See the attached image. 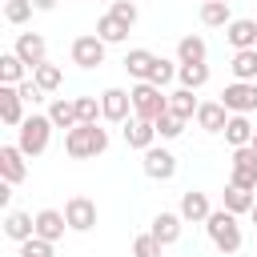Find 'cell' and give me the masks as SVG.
I'll return each mask as SVG.
<instances>
[{"label":"cell","mask_w":257,"mask_h":257,"mask_svg":"<svg viewBox=\"0 0 257 257\" xmlns=\"http://www.w3.org/2000/svg\"><path fill=\"white\" fill-rule=\"evenodd\" d=\"M108 149V128L100 124H76L64 133V153L72 161H88V157H100Z\"/></svg>","instance_id":"6da1fadb"},{"label":"cell","mask_w":257,"mask_h":257,"mask_svg":"<svg viewBox=\"0 0 257 257\" xmlns=\"http://www.w3.org/2000/svg\"><path fill=\"white\" fill-rule=\"evenodd\" d=\"M52 120H48V112H32V116H24V124L16 128V149L24 153V157H40V153H48V141H52Z\"/></svg>","instance_id":"7a4b0ae2"},{"label":"cell","mask_w":257,"mask_h":257,"mask_svg":"<svg viewBox=\"0 0 257 257\" xmlns=\"http://www.w3.org/2000/svg\"><path fill=\"white\" fill-rule=\"evenodd\" d=\"M205 233H209L217 253H237L241 249V225H237V217L229 209H213L209 221H205Z\"/></svg>","instance_id":"3957f363"},{"label":"cell","mask_w":257,"mask_h":257,"mask_svg":"<svg viewBox=\"0 0 257 257\" xmlns=\"http://www.w3.org/2000/svg\"><path fill=\"white\" fill-rule=\"evenodd\" d=\"M128 96H133V116H141V120H161L165 112H169V96H165V88H157V84H149V80H137L133 88H128Z\"/></svg>","instance_id":"277c9868"},{"label":"cell","mask_w":257,"mask_h":257,"mask_svg":"<svg viewBox=\"0 0 257 257\" xmlns=\"http://www.w3.org/2000/svg\"><path fill=\"white\" fill-rule=\"evenodd\" d=\"M221 104L229 112H237V116H249L257 108V80H233V84H225Z\"/></svg>","instance_id":"5b68a950"},{"label":"cell","mask_w":257,"mask_h":257,"mask_svg":"<svg viewBox=\"0 0 257 257\" xmlns=\"http://www.w3.org/2000/svg\"><path fill=\"white\" fill-rule=\"evenodd\" d=\"M229 185L237 189H257V149L245 145V149H233V173H229Z\"/></svg>","instance_id":"8992f818"},{"label":"cell","mask_w":257,"mask_h":257,"mask_svg":"<svg viewBox=\"0 0 257 257\" xmlns=\"http://www.w3.org/2000/svg\"><path fill=\"white\" fill-rule=\"evenodd\" d=\"M104 40L96 36V32H88V36H76L72 40V64L76 68H100L104 64Z\"/></svg>","instance_id":"52a82bcc"},{"label":"cell","mask_w":257,"mask_h":257,"mask_svg":"<svg viewBox=\"0 0 257 257\" xmlns=\"http://www.w3.org/2000/svg\"><path fill=\"white\" fill-rule=\"evenodd\" d=\"M64 217H68V229H72V233H88V229L96 225V201L76 193V197L64 201Z\"/></svg>","instance_id":"ba28073f"},{"label":"cell","mask_w":257,"mask_h":257,"mask_svg":"<svg viewBox=\"0 0 257 257\" xmlns=\"http://www.w3.org/2000/svg\"><path fill=\"white\" fill-rule=\"evenodd\" d=\"M12 52H16V56H20V60H24L32 72H36V68L48 60V44H44V36H40V32H20Z\"/></svg>","instance_id":"9c48e42d"},{"label":"cell","mask_w":257,"mask_h":257,"mask_svg":"<svg viewBox=\"0 0 257 257\" xmlns=\"http://www.w3.org/2000/svg\"><path fill=\"white\" fill-rule=\"evenodd\" d=\"M100 112H104V120L124 124V120L133 116V96H128L124 88H104V92H100Z\"/></svg>","instance_id":"30bf717a"},{"label":"cell","mask_w":257,"mask_h":257,"mask_svg":"<svg viewBox=\"0 0 257 257\" xmlns=\"http://www.w3.org/2000/svg\"><path fill=\"white\" fill-rule=\"evenodd\" d=\"M120 133H124V145H128V149H137V153H149V149L157 145V124H153V120L128 116Z\"/></svg>","instance_id":"8fae6325"},{"label":"cell","mask_w":257,"mask_h":257,"mask_svg":"<svg viewBox=\"0 0 257 257\" xmlns=\"http://www.w3.org/2000/svg\"><path fill=\"white\" fill-rule=\"evenodd\" d=\"M141 165H145V177H153V181H173L177 177V157L169 149H161V145H153Z\"/></svg>","instance_id":"7c38bea8"},{"label":"cell","mask_w":257,"mask_h":257,"mask_svg":"<svg viewBox=\"0 0 257 257\" xmlns=\"http://www.w3.org/2000/svg\"><path fill=\"white\" fill-rule=\"evenodd\" d=\"M24 177H28V157H24L16 145H4V149H0V181L20 185Z\"/></svg>","instance_id":"4fadbf2b"},{"label":"cell","mask_w":257,"mask_h":257,"mask_svg":"<svg viewBox=\"0 0 257 257\" xmlns=\"http://www.w3.org/2000/svg\"><path fill=\"white\" fill-rule=\"evenodd\" d=\"M0 120H4L8 128H20V124H24V96H20V88H12V84H0Z\"/></svg>","instance_id":"5bb4252c"},{"label":"cell","mask_w":257,"mask_h":257,"mask_svg":"<svg viewBox=\"0 0 257 257\" xmlns=\"http://www.w3.org/2000/svg\"><path fill=\"white\" fill-rule=\"evenodd\" d=\"M189 225H205L209 221V213H213V205H209V197L201 193V189H189V193H181V209H177Z\"/></svg>","instance_id":"9a60e30c"},{"label":"cell","mask_w":257,"mask_h":257,"mask_svg":"<svg viewBox=\"0 0 257 257\" xmlns=\"http://www.w3.org/2000/svg\"><path fill=\"white\" fill-rule=\"evenodd\" d=\"M229 116H233V112H229L221 100H201V108H197V124H201L205 133H225Z\"/></svg>","instance_id":"2e32d148"},{"label":"cell","mask_w":257,"mask_h":257,"mask_svg":"<svg viewBox=\"0 0 257 257\" xmlns=\"http://www.w3.org/2000/svg\"><path fill=\"white\" fill-rule=\"evenodd\" d=\"M64 229H68V217L60 213V209H40L36 213V237H44V241H60L64 237Z\"/></svg>","instance_id":"e0dca14e"},{"label":"cell","mask_w":257,"mask_h":257,"mask_svg":"<svg viewBox=\"0 0 257 257\" xmlns=\"http://www.w3.org/2000/svg\"><path fill=\"white\" fill-rule=\"evenodd\" d=\"M4 237H8V241H16V245H24L28 237H36V217L8 209V217H4Z\"/></svg>","instance_id":"ac0fdd59"},{"label":"cell","mask_w":257,"mask_h":257,"mask_svg":"<svg viewBox=\"0 0 257 257\" xmlns=\"http://www.w3.org/2000/svg\"><path fill=\"white\" fill-rule=\"evenodd\" d=\"M181 225H185V217H181V213H157L149 233H153L161 245H177V241H181Z\"/></svg>","instance_id":"d6986e66"},{"label":"cell","mask_w":257,"mask_h":257,"mask_svg":"<svg viewBox=\"0 0 257 257\" xmlns=\"http://www.w3.org/2000/svg\"><path fill=\"white\" fill-rule=\"evenodd\" d=\"M225 40L233 44V52H241V48H257V20H249V16L233 20V24L225 28Z\"/></svg>","instance_id":"ffe728a7"},{"label":"cell","mask_w":257,"mask_h":257,"mask_svg":"<svg viewBox=\"0 0 257 257\" xmlns=\"http://www.w3.org/2000/svg\"><path fill=\"white\" fill-rule=\"evenodd\" d=\"M205 56H209V44L201 40V36H181L177 40V64H205Z\"/></svg>","instance_id":"44dd1931"},{"label":"cell","mask_w":257,"mask_h":257,"mask_svg":"<svg viewBox=\"0 0 257 257\" xmlns=\"http://www.w3.org/2000/svg\"><path fill=\"white\" fill-rule=\"evenodd\" d=\"M28 76H32V68H28L16 52H4V56H0V84H12V88H16V84H24Z\"/></svg>","instance_id":"7402d4cb"},{"label":"cell","mask_w":257,"mask_h":257,"mask_svg":"<svg viewBox=\"0 0 257 257\" xmlns=\"http://www.w3.org/2000/svg\"><path fill=\"white\" fill-rule=\"evenodd\" d=\"M197 108H201V100H197L189 88H173V92H169V112H173V116L197 120Z\"/></svg>","instance_id":"603a6c76"},{"label":"cell","mask_w":257,"mask_h":257,"mask_svg":"<svg viewBox=\"0 0 257 257\" xmlns=\"http://www.w3.org/2000/svg\"><path fill=\"white\" fill-rule=\"evenodd\" d=\"M153 60H157V56H153L149 48H128V52H124V72H128V76H137V80H149Z\"/></svg>","instance_id":"cb8c5ba5"},{"label":"cell","mask_w":257,"mask_h":257,"mask_svg":"<svg viewBox=\"0 0 257 257\" xmlns=\"http://www.w3.org/2000/svg\"><path fill=\"white\" fill-rule=\"evenodd\" d=\"M253 133H257V128L249 124V116H237V112H233V116H229V124H225V141H229L233 149L253 145Z\"/></svg>","instance_id":"d4e9b609"},{"label":"cell","mask_w":257,"mask_h":257,"mask_svg":"<svg viewBox=\"0 0 257 257\" xmlns=\"http://www.w3.org/2000/svg\"><path fill=\"white\" fill-rule=\"evenodd\" d=\"M229 72H233V80H257V48H241V52H233Z\"/></svg>","instance_id":"484cf974"},{"label":"cell","mask_w":257,"mask_h":257,"mask_svg":"<svg viewBox=\"0 0 257 257\" xmlns=\"http://www.w3.org/2000/svg\"><path fill=\"white\" fill-rule=\"evenodd\" d=\"M48 120H52L56 128H76V124H80V120H76V100L56 96V100L48 104Z\"/></svg>","instance_id":"4316f807"},{"label":"cell","mask_w":257,"mask_h":257,"mask_svg":"<svg viewBox=\"0 0 257 257\" xmlns=\"http://www.w3.org/2000/svg\"><path fill=\"white\" fill-rule=\"evenodd\" d=\"M201 24H209V28H229V24H233L229 0H213V4H201Z\"/></svg>","instance_id":"83f0119b"},{"label":"cell","mask_w":257,"mask_h":257,"mask_svg":"<svg viewBox=\"0 0 257 257\" xmlns=\"http://www.w3.org/2000/svg\"><path fill=\"white\" fill-rule=\"evenodd\" d=\"M177 80H181V88L197 92V88L209 84V64H181V68H177Z\"/></svg>","instance_id":"f1b7e54d"},{"label":"cell","mask_w":257,"mask_h":257,"mask_svg":"<svg viewBox=\"0 0 257 257\" xmlns=\"http://www.w3.org/2000/svg\"><path fill=\"white\" fill-rule=\"evenodd\" d=\"M253 201H257V197H253L249 189L229 185V189H225V205H221V209H229L233 217H241V213H253Z\"/></svg>","instance_id":"f546056e"},{"label":"cell","mask_w":257,"mask_h":257,"mask_svg":"<svg viewBox=\"0 0 257 257\" xmlns=\"http://www.w3.org/2000/svg\"><path fill=\"white\" fill-rule=\"evenodd\" d=\"M96 36H100L104 44H120V40L128 36V28H124V24H120V20L112 16V12H104V16L96 20Z\"/></svg>","instance_id":"4dcf8cb0"},{"label":"cell","mask_w":257,"mask_h":257,"mask_svg":"<svg viewBox=\"0 0 257 257\" xmlns=\"http://www.w3.org/2000/svg\"><path fill=\"white\" fill-rule=\"evenodd\" d=\"M32 80H36V88H40V92H56V88H60V80H64V72H60V64L44 60V64L32 72Z\"/></svg>","instance_id":"1f68e13d"},{"label":"cell","mask_w":257,"mask_h":257,"mask_svg":"<svg viewBox=\"0 0 257 257\" xmlns=\"http://www.w3.org/2000/svg\"><path fill=\"white\" fill-rule=\"evenodd\" d=\"M177 68H181V64H173V60L157 56V60H153V72H149V84H157V88L173 84V80H177Z\"/></svg>","instance_id":"d6a6232c"},{"label":"cell","mask_w":257,"mask_h":257,"mask_svg":"<svg viewBox=\"0 0 257 257\" xmlns=\"http://www.w3.org/2000/svg\"><path fill=\"white\" fill-rule=\"evenodd\" d=\"M76 100V120L80 124H96V116H104L100 112V96H72Z\"/></svg>","instance_id":"836d02e7"},{"label":"cell","mask_w":257,"mask_h":257,"mask_svg":"<svg viewBox=\"0 0 257 257\" xmlns=\"http://www.w3.org/2000/svg\"><path fill=\"white\" fill-rule=\"evenodd\" d=\"M32 12H36L32 0H8V4H4V20H8V24H24Z\"/></svg>","instance_id":"e575fe53"},{"label":"cell","mask_w":257,"mask_h":257,"mask_svg":"<svg viewBox=\"0 0 257 257\" xmlns=\"http://www.w3.org/2000/svg\"><path fill=\"white\" fill-rule=\"evenodd\" d=\"M181 133H185V120H181V116H173V112H165V116L157 120V137H161V141H177Z\"/></svg>","instance_id":"d590c367"},{"label":"cell","mask_w":257,"mask_h":257,"mask_svg":"<svg viewBox=\"0 0 257 257\" xmlns=\"http://www.w3.org/2000/svg\"><path fill=\"white\" fill-rule=\"evenodd\" d=\"M161 249H165V245H161L153 233H141V237L133 241V257H161Z\"/></svg>","instance_id":"8d00e7d4"},{"label":"cell","mask_w":257,"mask_h":257,"mask_svg":"<svg viewBox=\"0 0 257 257\" xmlns=\"http://www.w3.org/2000/svg\"><path fill=\"white\" fill-rule=\"evenodd\" d=\"M20 257H52V241H44V237H28V241L20 245Z\"/></svg>","instance_id":"74e56055"},{"label":"cell","mask_w":257,"mask_h":257,"mask_svg":"<svg viewBox=\"0 0 257 257\" xmlns=\"http://www.w3.org/2000/svg\"><path fill=\"white\" fill-rule=\"evenodd\" d=\"M108 12H112V16H116L124 28H133V24H137V4H133V0H116Z\"/></svg>","instance_id":"f35d334b"},{"label":"cell","mask_w":257,"mask_h":257,"mask_svg":"<svg viewBox=\"0 0 257 257\" xmlns=\"http://www.w3.org/2000/svg\"><path fill=\"white\" fill-rule=\"evenodd\" d=\"M16 88H20V96H24V104H36V100H44V92L36 88V80H32V76H28L24 84H16Z\"/></svg>","instance_id":"ab89813d"},{"label":"cell","mask_w":257,"mask_h":257,"mask_svg":"<svg viewBox=\"0 0 257 257\" xmlns=\"http://www.w3.org/2000/svg\"><path fill=\"white\" fill-rule=\"evenodd\" d=\"M8 201H12V185H8V181H0V205L8 209Z\"/></svg>","instance_id":"60d3db41"},{"label":"cell","mask_w":257,"mask_h":257,"mask_svg":"<svg viewBox=\"0 0 257 257\" xmlns=\"http://www.w3.org/2000/svg\"><path fill=\"white\" fill-rule=\"evenodd\" d=\"M32 4H36V12H52L60 0H32Z\"/></svg>","instance_id":"b9f144b4"},{"label":"cell","mask_w":257,"mask_h":257,"mask_svg":"<svg viewBox=\"0 0 257 257\" xmlns=\"http://www.w3.org/2000/svg\"><path fill=\"white\" fill-rule=\"evenodd\" d=\"M249 217H253V225H257V201H253V213H249Z\"/></svg>","instance_id":"7bdbcfd3"},{"label":"cell","mask_w":257,"mask_h":257,"mask_svg":"<svg viewBox=\"0 0 257 257\" xmlns=\"http://www.w3.org/2000/svg\"><path fill=\"white\" fill-rule=\"evenodd\" d=\"M253 149H257V133H253Z\"/></svg>","instance_id":"ee69618b"},{"label":"cell","mask_w":257,"mask_h":257,"mask_svg":"<svg viewBox=\"0 0 257 257\" xmlns=\"http://www.w3.org/2000/svg\"><path fill=\"white\" fill-rule=\"evenodd\" d=\"M104 4H108V8H112V4H116V0H104Z\"/></svg>","instance_id":"f6af8a7d"},{"label":"cell","mask_w":257,"mask_h":257,"mask_svg":"<svg viewBox=\"0 0 257 257\" xmlns=\"http://www.w3.org/2000/svg\"><path fill=\"white\" fill-rule=\"evenodd\" d=\"M201 4H213V0H201Z\"/></svg>","instance_id":"bcb514c9"},{"label":"cell","mask_w":257,"mask_h":257,"mask_svg":"<svg viewBox=\"0 0 257 257\" xmlns=\"http://www.w3.org/2000/svg\"><path fill=\"white\" fill-rule=\"evenodd\" d=\"M4 4H8V0H4Z\"/></svg>","instance_id":"7dc6e473"}]
</instances>
